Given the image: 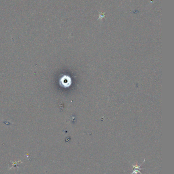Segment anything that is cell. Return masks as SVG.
Wrapping results in <instances>:
<instances>
[{
  "label": "cell",
  "mask_w": 174,
  "mask_h": 174,
  "mask_svg": "<svg viewBox=\"0 0 174 174\" xmlns=\"http://www.w3.org/2000/svg\"><path fill=\"white\" fill-rule=\"evenodd\" d=\"M141 166V165L140 166H138L137 165H136V166H133V168H134V170L133 171V173H132V174H133V173H135V174H137L138 173H141V172H140V170H142V168H141L140 167Z\"/></svg>",
  "instance_id": "6da1fadb"
}]
</instances>
